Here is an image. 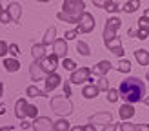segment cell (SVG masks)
<instances>
[{"mask_svg":"<svg viewBox=\"0 0 149 131\" xmlns=\"http://www.w3.org/2000/svg\"><path fill=\"white\" fill-rule=\"evenodd\" d=\"M9 53L13 55V58L18 56V55H20V47L17 46V44H9Z\"/></svg>","mask_w":149,"mask_h":131,"instance_id":"f35d334b","label":"cell"},{"mask_svg":"<svg viewBox=\"0 0 149 131\" xmlns=\"http://www.w3.org/2000/svg\"><path fill=\"white\" fill-rule=\"evenodd\" d=\"M71 95V87H69V82L64 80V97H69Z\"/></svg>","mask_w":149,"mask_h":131,"instance_id":"b9f144b4","label":"cell"},{"mask_svg":"<svg viewBox=\"0 0 149 131\" xmlns=\"http://www.w3.org/2000/svg\"><path fill=\"white\" fill-rule=\"evenodd\" d=\"M51 109L60 116H68L73 111V102L69 100V97H64V95L62 97H53L51 98Z\"/></svg>","mask_w":149,"mask_h":131,"instance_id":"7a4b0ae2","label":"cell"},{"mask_svg":"<svg viewBox=\"0 0 149 131\" xmlns=\"http://www.w3.org/2000/svg\"><path fill=\"white\" fill-rule=\"evenodd\" d=\"M118 93H120L122 100H125L127 104H136V102L144 100L146 84L138 77H129V78L122 80L120 87H118Z\"/></svg>","mask_w":149,"mask_h":131,"instance_id":"6da1fadb","label":"cell"},{"mask_svg":"<svg viewBox=\"0 0 149 131\" xmlns=\"http://www.w3.org/2000/svg\"><path fill=\"white\" fill-rule=\"evenodd\" d=\"M9 53V46L4 42V40H0V56L2 58H6V55Z\"/></svg>","mask_w":149,"mask_h":131,"instance_id":"8d00e7d4","label":"cell"},{"mask_svg":"<svg viewBox=\"0 0 149 131\" xmlns=\"http://www.w3.org/2000/svg\"><path fill=\"white\" fill-rule=\"evenodd\" d=\"M149 36V31H146V29H138L136 31V38H140V40H146Z\"/></svg>","mask_w":149,"mask_h":131,"instance_id":"ab89813d","label":"cell"},{"mask_svg":"<svg viewBox=\"0 0 149 131\" xmlns=\"http://www.w3.org/2000/svg\"><path fill=\"white\" fill-rule=\"evenodd\" d=\"M118 115H120L122 120H129L133 115H135V107H133V104H124L120 109H118Z\"/></svg>","mask_w":149,"mask_h":131,"instance_id":"d6986e66","label":"cell"},{"mask_svg":"<svg viewBox=\"0 0 149 131\" xmlns=\"http://www.w3.org/2000/svg\"><path fill=\"white\" fill-rule=\"evenodd\" d=\"M27 116H31V118H36V116H38V107L35 104H27Z\"/></svg>","mask_w":149,"mask_h":131,"instance_id":"d6a6232c","label":"cell"},{"mask_svg":"<svg viewBox=\"0 0 149 131\" xmlns=\"http://www.w3.org/2000/svg\"><path fill=\"white\" fill-rule=\"evenodd\" d=\"M31 55H33L35 60H42V58L46 56V46H44V44H33Z\"/></svg>","mask_w":149,"mask_h":131,"instance_id":"ffe728a7","label":"cell"},{"mask_svg":"<svg viewBox=\"0 0 149 131\" xmlns=\"http://www.w3.org/2000/svg\"><path fill=\"white\" fill-rule=\"evenodd\" d=\"M26 95H27V97H33V98L35 97H47V93L46 91H40L36 86H29L27 89H26Z\"/></svg>","mask_w":149,"mask_h":131,"instance_id":"d4e9b609","label":"cell"},{"mask_svg":"<svg viewBox=\"0 0 149 131\" xmlns=\"http://www.w3.org/2000/svg\"><path fill=\"white\" fill-rule=\"evenodd\" d=\"M84 131H96V129H95V124H91V122L86 124V126H84Z\"/></svg>","mask_w":149,"mask_h":131,"instance_id":"f6af8a7d","label":"cell"},{"mask_svg":"<svg viewBox=\"0 0 149 131\" xmlns=\"http://www.w3.org/2000/svg\"><path fill=\"white\" fill-rule=\"evenodd\" d=\"M120 129H122V131H138L136 124H131V122H127V120L120 124Z\"/></svg>","mask_w":149,"mask_h":131,"instance_id":"1f68e13d","label":"cell"},{"mask_svg":"<svg viewBox=\"0 0 149 131\" xmlns=\"http://www.w3.org/2000/svg\"><path fill=\"white\" fill-rule=\"evenodd\" d=\"M106 97H107V102H111V104H115V102L118 100V97H120V93H118V89H113V87H109Z\"/></svg>","mask_w":149,"mask_h":131,"instance_id":"f1b7e54d","label":"cell"},{"mask_svg":"<svg viewBox=\"0 0 149 131\" xmlns=\"http://www.w3.org/2000/svg\"><path fill=\"white\" fill-rule=\"evenodd\" d=\"M62 66H64V69H68V71H77V62L71 60V58H64Z\"/></svg>","mask_w":149,"mask_h":131,"instance_id":"4dcf8cb0","label":"cell"},{"mask_svg":"<svg viewBox=\"0 0 149 131\" xmlns=\"http://www.w3.org/2000/svg\"><path fill=\"white\" fill-rule=\"evenodd\" d=\"M138 7H140V0H129V2L124 4L122 11H124V13H135Z\"/></svg>","mask_w":149,"mask_h":131,"instance_id":"cb8c5ba5","label":"cell"},{"mask_svg":"<svg viewBox=\"0 0 149 131\" xmlns=\"http://www.w3.org/2000/svg\"><path fill=\"white\" fill-rule=\"evenodd\" d=\"M106 47L111 51V53H115L118 58H124V55H125V51H124V47H122V42H120V38H113V40H109V42H106Z\"/></svg>","mask_w":149,"mask_h":131,"instance_id":"8fae6325","label":"cell"},{"mask_svg":"<svg viewBox=\"0 0 149 131\" xmlns=\"http://www.w3.org/2000/svg\"><path fill=\"white\" fill-rule=\"evenodd\" d=\"M116 71H120V73H129L131 71V62L129 60H125V58H120L116 64Z\"/></svg>","mask_w":149,"mask_h":131,"instance_id":"4316f807","label":"cell"},{"mask_svg":"<svg viewBox=\"0 0 149 131\" xmlns=\"http://www.w3.org/2000/svg\"><path fill=\"white\" fill-rule=\"evenodd\" d=\"M144 17H147V18H149V9H146V13H144Z\"/></svg>","mask_w":149,"mask_h":131,"instance_id":"816d5d0a","label":"cell"},{"mask_svg":"<svg viewBox=\"0 0 149 131\" xmlns=\"http://www.w3.org/2000/svg\"><path fill=\"white\" fill-rule=\"evenodd\" d=\"M15 116L20 118V120H24L27 116V102H26V98L17 100V104H15Z\"/></svg>","mask_w":149,"mask_h":131,"instance_id":"9a60e30c","label":"cell"},{"mask_svg":"<svg viewBox=\"0 0 149 131\" xmlns=\"http://www.w3.org/2000/svg\"><path fill=\"white\" fill-rule=\"evenodd\" d=\"M29 75H31V78L35 80V82H38V80H46V73H44V69H42V66H40V62L38 60H35L33 64H31V68H29Z\"/></svg>","mask_w":149,"mask_h":131,"instance_id":"4fadbf2b","label":"cell"},{"mask_svg":"<svg viewBox=\"0 0 149 131\" xmlns=\"http://www.w3.org/2000/svg\"><path fill=\"white\" fill-rule=\"evenodd\" d=\"M71 131H84V126H73Z\"/></svg>","mask_w":149,"mask_h":131,"instance_id":"bcb514c9","label":"cell"},{"mask_svg":"<svg viewBox=\"0 0 149 131\" xmlns=\"http://www.w3.org/2000/svg\"><path fill=\"white\" fill-rule=\"evenodd\" d=\"M78 29H80V33H91L95 29V17L91 13L84 11L78 17Z\"/></svg>","mask_w":149,"mask_h":131,"instance_id":"5b68a950","label":"cell"},{"mask_svg":"<svg viewBox=\"0 0 149 131\" xmlns=\"http://www.w3.org/2000/svg\"><path fill=\"white\" fill-rule=\"evenodd\" d=\"M98 87L96 86H93V84H87V86H84V89H82V97L84 98H87V100H91V98H95L96 95H98Z\"/></svg>","mask_w":149,"mask_h":131,"instance_id":"44dd1931","label":"cell"},{"mask_svg":"<svg viewBox=\"0 0 149 131\" xmlns=\"http://www.w3.org/2000/svg\"><path fill=\"white\" fill-rule=\"evenodd\" d=\"M0 22H2V24L11 22V17H9V13H7V9H0Z\"/></svg>","mask_w":149,"mask_h":131,"instance_id":"d590c367","label":"cell"},{"mask_svg":"<svg viewBox=\"0 0 149 131\" xmlns=\"http://www.w3.org/2000/svg\"><path fill=\"white\" fill-rule=\"evenodd\" d=\"M77 51H78L82 56H89V55H91V49H89V46H87L86 42H82V40L77 42Z\"/></svg>","mask_w":149,"mask_h":131,"instance_id":"83f0119b","label":"cell"},{"mask_svg":"<svg viewBox=\"0 0 149 131\" xmlns=\"http://www.w3.org/2000/svg\"><path fill=\"white\" fill-rule=\"evenodd\" d=\"M4 113H6V106L0 104V115H4Z\"/></svg>","mask_w":149,"mask_h":131,"instance_id":"681fc988","label":"cell"},{"mask_svg":"<svg viewBox=\"0 0 149 131\" xmlns=\"http://www.w3.org/2000/svg\"><path fill=\"white\" fill-rule=\"evenodd\" d=\"M40 66H42V69L46 75H49V73H56V68H58V56L53 53V55H49V56H44L42 60H38Z\"/></svg>","mask_w":149,"mask_h":131,"instance_id":"8992f818","label":"cell"},{"mask_svg":"<svg viewBox=\"0 0 149 131\" xmlns=\"http://www.w3.org/2000/svg\"><path fill=\"white\" fill-rule=\"evenodd\" d=\"M96 87H98L100 91H107L109 89V80H107V77H100L98 82H96Z\"/></svg>","mask_w":149,"mask_h":131,"instance_id":"f546056e","label":"cell"},{"mask_svg":"<svg viewBox=\"0 0 149 131\" xmlns=\"http://www.w3.org/2000/svg\"><path fill=\"white\" fill-rule=\"evenodd\" d=\"M53 53L58 56V58H65V55H68V40L65 38H56L55 44H53Z\"/></svg>","mask_w":149,"mask_h":131,"instance_id":"7c38bea8","label":"cell"},{"mask_svg":"<svg viewBox=\"0 0 149 131\" xmlns=\"http://www.w3.org/2000/svg\"><path fill=\"white\" fill-rule=\"evenodd\" d=\"M118 9H122V7H118V4H115V2H111V4L106 7V11H109V13H116Z\"/></svg>","mask_w":149,"mask_h":131,"instance_id":"60d3db41","label":"cell"},{"mask_svg":"<svg viewBox=\"0 0 149 131\" xmlns=\"http://www.w3.org/2000/svg\"><path fill=\"white\" fill-rule=\"evenodd\" d=\"M7 13H9V17H11V22H20V17H22V7H20V4L11 2L9 6H7Z\"/></svg>","mask_w":149,"mask_h":131,"instance_id":"2e32d148","label":"cell"},{"mask_svg":"<svg viewBox=\"0 0 149 131\" xmlns=\"http://www.w3.org/2000/svg\"><path fill=\"white\" fill-rule=\"evenodd\" d=\"M36 2H42L44 4V2H49V0H36Z\"/></svg>","mask_w":149,"mask_h":131,"instance_id":"db71d44e","label":"cell"},{"mask_svg":"<svg viewBox=\"0 0 149 131\" xmlns=\"http://www.w3.org/2000/svg\"><path fill=\"white\" fill-rule=\"evenodd\" d=\"M4 69L9 71V73H17L20 69V62L17 60V58H4Z\"/></svg>","mask_w":149,"mask_h":131,"instance_id":"ac0fdd59","label":"cell"},{"mask_svg":"<svg viewBox=\"0 0 149 131\" xmlns=\"http://www.w3.org/2000/svg\"><path fill=\"white\" fill-rule=\"evenodd\" d=\"M115 129H116V124L111 122V124H107V126H104V129H102V131H115Z\"/></svg>","mask_w":149,"mask_h":131,"instance_id":"7bdbcfd3","label":"cell"},{"mask_svg":"<svg viewBox=\"0 0 149 131\" xmlns=\"http://www.w3.org/2000/svg\"><path fill=\"white\" fill-rule=\"evenodd\" d=\"M135 58L140 66H149V51L147 49H136L135 51Z\"/></svg>","mask_w":149,"mask_h":131,"instance_id":"7402d4cb","label":"cell"},{"mask_svg":"<svg viewBox=\"0 0 149 131\" xmlns=\"http://www.w3.org/2000/svg\"><path fill=\"white\" fill-rule=\"evenodd\" d=\"M144 102H146V104L149 106V97H146V98H144Z\"/></svg>","mask_w":149,"mask_h":131,"instance_id":"f5cc1de1","label":"cell"},{"mask_svg":"<svg viewBox=\"0 0 149 131\" xmlns=\"http://www.w3.org/2000/svg\"><path fill=\"white\" fill-rule=\"evenodd\" d=\"M89 122L91 124H100V126H107V124L113 122V115L109 111H102V113H96L93 116H89Z\"/></svg>","mask_w":149,"mask_h":131,"instance_id":"30bf717a","label":"cell"},{"mask_svg":"<svg viewBox=\"0 0 149 131\" xmlns=\"http://www.w3.org/2000/svg\"><path fill=\"white\" fill-rule=\"evenodd\" d=\"M138 29H146V31H149V18L147 17H140L138 18Z\"/></svg>","mask_w":149,"mask_h":131,"instance_id":"836d02e7","label":"cell"},{"mask_svg":"<svg viewBox=\"0 0 149 131\" xmlns=\"http://www.w3.org/2000/svg\"><path fill=\"white\" fill-rule=\"evenodd\" d=\"M113 68V64H111L109 60H100L98 64L95 66V68L91 69L93 71V75H98V77H106L107 73H109V69Z\"/></svg>","mask_w":149,"mask_h":131,"instance_id":"5bb4252c","label":"cell"},{"mask_svg":"<svg viewBox=\"0 0 149 131\" xmlns=\"http://www.w3.org/2000/svg\"><path fill=\"white\" fill-rule=\"evenodd\" d=\"M0 9H2V7H0Z\"/></svg>","mask_w":149,"mask_h":131,"instance_id":"9f6ffc18","label":"cell"},{"mask_svg":"<svg viewBox=\"0 0 149 131\" xmlns=\"http://www.w3.org/2000/svg\"><path fill=\"white\" fill-rule=\"evenodd\" d=\"M138 131H149V124H138Z\"/></svg>","mask_w":149,"mask_h":131,"instance_id":"ee69618b","label":"cell"},{"mask_svg":"<svg viewBox=\"0 0 149 131\" xmlns=\"http://www.w3.org/2000/svg\"><path fill=\"white\" fill-rule=\"evenodd\" d=\"M91 73H93L91 68H80L77 71H73L69 82H73V84H84V82H87V80H91Z\"/></svg>","mask_w":149,"mask_h":131,"instance_id":"52a82bcc","label":"cell"},{"mask_svg":"<svg viewBox=\"0 0 149 131\" xmlns=\"http://www.w3.org/2000/svg\"><path fill=\"white\" fill-rule=\"evenodd\" d=\"M0 131H13L11 126H6V128H0Z\"/></svg>","mask_w":149,"mask_h":131,"instance_id":"7dc6e473","label":"cell"},{"mask_svg":"<svg viewBox=\"0 0 149 131\" xmlns=\"http://www.w3.org/2000/svg\"><path fill=\"white\" fill-rule=\"evenodd\" d=\"M53 129L55 131H71V126H69V122L65 120V116H62V118H58L53 124Z\"/></svg>","mask_w":149,"mask_h":131,"instance_id":"603a6c76","label":"cell"},{"mask_svg":"<svg viewBox=\"0 0 149 131\" xmlns=\"http://www.w3.org/2000/svg\"><path fill=\"white\" fill-rule=\"evenodd\" d=\"M146 77H147V80H149V71H147V75H146Z\"/></svg>","mask_w":149,"mask_h":131,"instance_id":"11a10c76","label":"cell"},{"mask_svg":"<svg viewBox=\"0 0 149 131\" xmlns=\"http://www.w3.org/2000/svg\"><path fill=\"white\" fill-rule=\"evenodd\" d=\"M78 31H80V29H69V31H65V36H64V38H65V40H74V38L78 36Z\"/></svg>","mask_w":149,"mask_h":131,"instance_id":"e575fe53","label":"cell"},{"mask_svg":"<svg viewBox=\"0 0 149 131\" xmlns=\"http://www.w3.org/2000/svg\"><path fill=\"white\" fill-rule=\"evenodd\" d=\"M55 40H56V27H55V26H51V27L47 29V31H46V35H44L42 44H44V46H49V44L53 46Z\"/></svg>","mask_w":149,"mask_h":131,"instance_id":"e0dca14e","label":"cell"},{"mask_svg":"<svg viewBox=\"0 0 149 131\" xmlns=\"http://www.w3.org/2000/svg\"><path fill=\"white\" fill-rule=\"evenodd\" d=\"M120 26H122V20L118 17L107 18L106 26H104V44L109 42V40H113V38H116V31L120 29Z\"/></svg>","mask_w":149,"mask_h":131,"instance_id":"3957f363","label":"cell"},{"mask_svg":"<svg viewBox=\"0 0 149 131\" xmlns=\"http://www.w3.org/2000/svg\"><path fill=\"white\" fill-rule=\"evenodd\" d=\"M2 95H4V84L0 82V97H2Z\"/></svg>","mask_w":149,"mask_h":131,"instance_id":"f907efd6","label":"cell"},{"mask_svg":"<svg viewBox=\"0 0 149 131\" xmlns=\"http://www.w3.org/2000/svg\"><path fill=\"white\" fill-rule=\"evenodd\" d=\"M111 2H113V0H93V4H95L96 7H102V9H106Z\"/></svg>","mask_w":149,"mask_h":131,"instance_id":"74e56055","label":"cell"},{"mask_svg":"<svg viewBox=\"0 0 149 131\" xmlns=\"http://www.w3.org/2000/svg\"><path fill=\"white\" fill-rule=\"evenodd\" d=\"M29 126H31V124H29V122H26V120H22V128H24V129H26V128H29Z\"/></svg>","mask_w":149,"mask_h":131,"instance_id":"c3c4849f","label":"cell"},{"mask_svg":"<svg viewBox=\"0 0 149 131\" xmlns=\"http://www.w3.org/2000/svg\"><path fill=\"white\" fill-rule=\"evenodd\" d=\"M44 82H46V89H44V91H46L47 97H49V93L53 91V89H56V87L62 84V77L58 75V73H49Z\"/></svg>","mask_w":149,"mask_h":131,"instance_id":"9c48e42d","label":"cell"},{"mask_svg":"<svg viewBox=\"0 0 149 131\" xmlns=\"http://www.w3.org/2000/svg\"><path fill=\"white\" fill-rule=\"evenodd\" d=\"M64 13H68V15H73V17H80L82 13H84V0H64Z\"/></svg>","mask_w":149,"mask_h":131,"instance_id":"277c9868","label":"cell"},{"mask_svg":"<svg viewBox=\"0 0 149 131\" xmlns=\"http://www.w3.org/2000/svg\"><path fill=\"white\" fill-rule=\"evenodd\" d=\"M56 18L62 20V22H68V24H78V17H73V15H68V13H64V11L58 13Z\"/></svg>","mask_w":149,"mask_h":131,"instance_id":"484cf974","label":"cell"},{"mask_svg":"<svg viewBox=\"0 0 149 131\" xmlns=\"http://www.w3.org/2000/svg\"><path fill=\"white\" fill-rule=\"evenodd\" d=\"M53 120L49 116H36L35 122H33V129L35 131H55L53 129Z\"/></svg>","mask_w":149,"mask_h":131,"instance_id":"ba28073f","label":"cell"}]
</instances>
